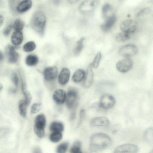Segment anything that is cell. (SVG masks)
<instances>
[{
    "label": "cell",
    "instance_id": "6da1fadb",
    "mask_svg": "<svg viewBox=\"0 0 153 153\" xmlns=\"http://www.w3.org/2000/svg\"><path fill=\"white\" fill-rule=\"evenodd\" d=\"M111 140L107 135L98 133L93 135L90 139L91 152H97L108 148L111 144Z\"/></svg>",
    "mask_w": 153,
    "mask_h": 153
},
{
    "label": "cell",
    "instance_id": "7a4b0ae2",
    "mask_svg": "<svg viewBox=\"0 0 153 153\" xmlns=\"http://www.w3.org/2000/svg\"><path fill=\"white\" fill-rule=\"evenodd\" d=\"M46 22V18L44 14L41 11H37L32 16L30 25L35 31L40 33L43 30Z\"/></svg>",
    "mask_w": 153,
    "mask_h": 153
},
{
    "label": "cell",
    "instance_id": "3957f363",
    "mask_svg": "<svg viewBox=\"0 0 153 153\" xmlns=\"http://www.w3.org/2000/svg\"><path fill=\"white\" fill-rule=\"evenodd\" d=\"M46 123V119L44 114H40L36 117L34 130L36 135L39 138H42L44 136Z\"/></svg>",
    "mask_w": 153,
    "mask_h": 153
},
{
    "label": "cell",
    "instance_id": "277c9868",
    "mask_svg": "<svg viewBox=\"0 0 153 153\" xmlns=\"http://www.w3.org/2000/svg\"><path fill=\"white\" fill-rule=\"evenodd\" d=\"M78 96V92L75 88L70 87L68 89L66 94V104L67 108L71 109L76 106V102Z\"/></svg>",
    "mask_w": 153,
    "mask_h": 153
},
{
    "label": "cell",
    "instance_id": "5b68a950",
    "mask_svg": "<svg viewBox=\"0 0 153 153\" xmlns=\"http://www.w3.org/2000/svg\"><path fill=\"white\" fill-rule=\"evenodd\" d=\"M138 23L136 21L128 19L124 20L120 23V28L123 31L129 34L134 32L137 29Z\"/></svg>",
    "mask_w": 153,
    "mask_h": 153
},
{
    "label": "cell",
    "instance_id": "8992f818",
    "mask_svg": "<svg viewBox=\"0 0 153 153\" xmlns=\"http://www.w3.org/2000/svg\"><path fill=\"white\" fill-rule=\"evenodd\" d=\"M100 1L97 0H87L80 5L79 9L81 12L87 13L92 11L98 5Z\"/></svg>",
    "mask_w": 153,
    "mask_h": 153
},
{
    "label": "cell",
    "instance_id": "52a82bcc",
    "mask_svg": "<svg viewBox=\"0 0 153 153\" xmlns=\"http://www.w3.org/2000/svg\"><path fill=\"white\" fill-rule=\"evenodd\" d=\"M138 52V49L135 45L128 44L122 47L119 50L120 54L123 57H128L136 54Z\"/></svg>",
    "mask_w": 153,
    "mask_h": 153
},
{
    "label": "cell",
    "instance_id": "ba28073f",
    "mask_svg": "<svg viewBox=\"0 0 153 153\" xmlns=\"http://www.w3.org/2000/svg\"><path fill=\"white\" fill-rule=\"evenodd\" d=\"M138 150V146L132 144H125L117 147L114 153H137Z\"/></svg>",
    "mask_w": 153,
    "mask_h": 153
},
{
    "label": "cell",
    "instance_id": "9c48e42d",
    "mask_svg": "<svg viewBox=\"0 0 153 153\" xmlns=\"http://www.w3.org/2000/svg\"><path fill=\"white\" fill-rule=\"evenodd\" d=\"M133 65L132 60L128 58H125L118 61L116 67L117 70L122 73H125L129 71Z\"/></svg>",
    "mask_w": 153,
    "mask_h": 153
},
{
    "label": "cell",
    "instance_id": "30bf717a",
    "mask_svg": "<svg viewBox=\"0 0 153 153\" xmlns=\"http://www.w3.org/2000/svg\"><path fill=\"white\" fill-rule=\"evenodd\" d=\"M115 103L114 97L108 94H104L101 97L100 105L102 108L108 109L113 107Z\"/></svg>",
    "mask_w": 153,
    "mask_h": 153
},
{
    "label": "cell",
    "instance_id": "8fae6325",
    "mask_svg": "<svg viewBox=\"0 0 153 153\" xmlns=\"http://www.w3.org/2000/svg\"><path fill=\"white\" fill-rule=\"evenodd\" d=\"M5 52L9 62L14 63L17 61L19 54L16 51L13 46L10 45H7L6 48Z\"/></svg>",
    "mask_w": 153,
    "mask_h": 153
},
{
    "label": "cell",
    "instance_id": "7c38bea8",
    "mask_svg": "<svg viewBox=\"0 0 153 153\" xmlns=\"http://www.w3.org/2000/svg\"><path fill=\"white\" fill-rule=\"evenodd\" d=\"M58 69L55 66L49 67L45 68L43 71L44 78L47 81L54 80L57 76Z\"/></svg>",
    "mask_w": 153,
    "mask_h": 153
},
{
    "label": "cell",
    "instance_id": "4fadbf2b",
    "mask_svg": "<svg viewBox=\"0 0 153 153\" xmlns=\"http://www.w3.org/2000/svg\"><path fill=\"white\" fill-rule=\"evenodd\" d=\"M116 19V16L114 14H111L101 24L100 27L101 30L104 32H107L110 30L115 23Z\"/></svg>",
    "mask_w": 153,
    "mask_h": 153
},
{
    "label": "cell",
    "instance_id": "5bb4252c",
    "mask_svg": "<svg viewBox=\"0 0 153 153\" xmlns=\"http://www.w3.org/2000/svg\"><path fill=\"white\" fill-rule=\"evenodd\" d=\"M66 93L65 91L62 89L56 90L53 95V99L57 104L61 105L66 100Z\"/></svg>",
    "mask_w": 153,
    "mask_h": 153
},
{
    "label": "cell",
    "instance_id": "9a60e30c",
    "mask_svg": "<svg viewBox=\"0 0 153 153\" xmlns=\"http://www.w3.org/2000/svg\"><path fill=\"white\" fill-rule=\"evenodd\" d=\"M92 63L90 64L87 68V73L83 82V86L86 88L90 87L92 85L93 79L94 74Z\"/></svg>",
    "mask_w": 153,
    "mask_h": 153
},
{
    "label": "cell",
    "instance_id": "2e32d148",
    "mask_svg": "<svg viewBox=\"0 0 153 153\" xmlns=\"http://www.w3.org/2000/svg\"><path fill=\"white\" fill-rule=\"evenodd\" d=\"M70 73L69 69L64 67L61 70L58 77L59 83L62 85L66 84L68 82Z\"/></svg>",
    "mask_w": 153,
    "mask_h": 153
},
{
    "label": "cell",
    "instance_id": "e0dca14e",
    "mask_svg": "<svg viewBox=\"0 0 153 153\" xmlns=\"http://www.w3.org/2000/svg\"><path fill=\"white\" fill-rule=\"evenodd\" d=\"M109 123L108 119L103 116L94 118L90 122V125L92 127L107 126L109 125Z\"/></svg>",
    "mask_w": 153,
    "mask_h": 153
},
{
    "label": "cell",
    "instance_id": "ac0fdd59",
    "mask_svg": "<svg viewBox=\"0 0 153 153\" xmlns=\"http://www.w3.org/2000/svg\"><path fill=\"white\" fill-rule=\"evenodd\" d=\"M32 1L30 0H23L21 1L16 7V10L19 13H23L28 10L31 7Z\"/></svg>",
    "mask_w": 153,
    "mask_h": 153
},
{
    "label": "cell",
    "instance_id": "d6986e66",
    "mask_svg": "<svg viewBox=\"0 0 153 153\" xmlns=\"http://www.w3.org/2000/svg\"><path fill=\"white\" fill-rule=\"evenodd\" d=\"M23 39V35L21 31H15L12 35L11 41L12 44L15 45L20 44Z\"/></svg>",
    "mask_w": 153,
    "mask_h": 153
},
{
    "label": "cell",
    "instance_id": "ffe728a7",
    "mask_svg": "<svg viewBox=\"0 0 153 153\" xmlns=\"http://www.w3.org/2000/svg\"><path fill=\"white\" fill-rule=\"evenodd\" d=\"M85 73L82 69H79L76 70L74 73L72 79L75 82H79L82 81L84 78Z\"/></svg>",
    "mask_w": 153,
    "mask_h": 153
},
{
    "label": "cell",
    "instance_id": "44dd1931",
    "mask_svg": "<svg viewBox=\"0 0 153 153\" xmlns=\"http://www.w3.org/2000/svg\"><path fill=\"white\" fill-rule=\"evenodd\" d=\"M50 129L53 132H62L64 129V126L63 123L60 122L54 121L50 124Z\"/></svg>",
    "mask_w": 153,
    "mask_h": 153
},
{
    "label": "cell",
    "instance_id": "7402d4cb",
    "mask_svg": "<svg viewBox=\"0 0 153 153\" xmlns=\"http://www.w3.org/2000/svg\"><path fill=\"white\" fill-rule=\"evenodd\" d=\"M38 60V58L36 55L30 54L27 56L25 59V62L28 66H34L37 64Z\"/></svg>",
    "mask_w": 153,
    "mask_h": 153
},
{
    "label": "cell",
    "instance_id": "603a6c76",
    "mask_svg": "<svg viewBox=\"0 0 153 153\" xmlns=\"http://www.w3.org/2000/svg\"><path fill=\"white\" fill-rule=\"evenodd\" d=\"M27 106L24 100H21L19 101L18 104L19 112L20 115L23 117L26 116Z\"/></svg>",
    "mask_w": 153,
    "mask_h": 153
},
{
    "label": "cell",
    "instance_id": "cb8c5ba5",
    "mask_svg": "<svg viewBox=\"0 0 153 153\" xmlns=\"http://www.w3.org/2000/svg\"><path fill=\"white\" fill-rule=\"evenodd\" d=\"M130 37V34L122 31L118 33L116 36L115 38L118 42H123L128 40Z\"/></svg>",
    "mask_w": 153,
    "mask_h": 153
},
{
    "label": "cell",
    "instance_id": "d4e9b609",
    "mask_svg": "<svg viewBox=\"0 0 153 153\" xmlns=\"http://www.w3.org/2000/svg\"><path fill=\"white\" fill-rule=\"evenodd\" d=\"M85 39L84 37L81 38L76 42V45L74 50V53L76 55H79L83 48V42Z\"/></svg>",
    "mask_w": 153,
    "mask_h": 153
},
{
    "label": "cell",
    "instance_id": "484cf974",
    "mask_svg": "<svg viewBox=\"0 0 153 153\" xmlns=\"http://www.w3.org/2000/svg\"><path fill=\"white\" fill-rule=\"evenodd\" d=\"M144 138L147 142L150 144H153V128L147 129L144 134Z\"/></svg>",
    "mask_w": 153,
    "mask_h": 153
},
{
    "label": "cell",
    "instance_id": "4316f807",
    "mask_svg": "<svg viewBox=\"0 0 153 153\" xmlns=\"http://www.w3.org/2000/svg\"><path fill=\"white\" fill-rule=\"evenodd\" d=\"M62 134L61 132H53L50 136L49 139L53 143H57L60 141L62 138Z\"/></svg>",
    "mask_w": 153,
    "mask_h": 153
},
{
    "label": "cell",
    "instance_id": "83f0119b",
    "mask_svg": "<svg viewBox=\"0 0 153 153\" xmlns=\"http://www.w3.org/2000/svg\"><path fill=\"white\" fill-rule=\"evenodd\" d=\"M112 9L111 6L109 3L104 4L102 7V12L103 17L106 18L108 16L109 12L111 11Z\"/></svg>",
    "mask_w": 153,
    "mask_h": 153
},
{
    "label": "cell",
    "instance_id": "f1b7e54d",
    "mask_svg": "<svg viewBox=\"0 0 153 153\" xmlns=\"http://www.w3.org/2000/svg\"><path fill=\"white\" fill-rule=\"evenodd\" d=\"M36 45L33 41H30L26 43L23 46V50L26 52H30L33 51L36 48Z\"/></svg>",
    "mask_w": 153,
    "mask_h": 153
},
{
    "label": "cell",
    "instance_id": "f546056e",
    "mask_svg": "<svg viewBox=\"0 0 153 153\" xmlns=\"http://www.w3.org/2000/svg\"><path fill=\"white\" fill-rule=\"evenodd\" d=\"M24 25L25 23L23 20L17 19L14 21L13 26L15 31H21L23 29Z\"/></svg>",
    "mask_w": 153,
    "mask_h": 153
},
{
    "label": "cell",
    "instance_id": "4dcf8cb0",
    "mask_svg": "<svg viewBox=\"0 0 153 153\" xmlns=\"http://www.w3.org/2000/svg\"><path fill=\"white\" fill-rule=\"evenodd\" d=\"M70 153H83L81 150V143L80 141L75 142L71 148Z\"/></svg>",
    "mask_w": 153,
    "mask_h": 153
},
{
    "label": "cell",
    "instance_id": "1f68e13d",
    "mask_svg": "<svg viewBox=\"0 0 153 153\" xmlns=\"http://www.w3.org/2000/svg\"><path fill=\"white\" fill-rule=\"evenodd\" d=\"M68 146L69 143L67 142H64L60 144L57 147L56 153H66Z\"/></svg>",
    "mask_w": 153,
    "mask_h": 153
},
{
    "label": "cell",
    "instance_id": "d6a6232c",
    "mask_svg": "<svg viewBox=\"0 0 153 153\" xmlns=\"http://www.w3.org/2000/svg\"><path fill=\"white\" fill-rule=\"evenodd\" d=\"M42 103L41 102L35 103L33 104L30 108V112L32 114L37 113L42 108Z\"/></svg>",
    "mask_w": 153,
    "mask_h": 153
},
{
    "label": "cell",
    "instance_id": "836d02e7",
    "mask_svg": "<svg viewBox=\"0 0 153 153\" xmlns=\"http://www.w3.org/2000/svg\"><path fill=\"white\" fill-rule=\"evenodd\" d=\"M101 54L100 52H99L97 53L93 62L92 63L93 68H96L98 67L101 58Z\"/></svg>",
    "mask_w": 153,
    "mask_h": 153
},
{
    "label": "cell",
    "instance_id": "e575fe53",
    "mask_svg": "<svg viewBox=\"0 0 153 153\" xmlns=\"http://www.w3.org/2000/svg\"><path fill=\"white\" fill-rule=\"evenodd\" d=\"M23 94L25 96V100H24L28 106L31 101L32 98V96L30 93L27 91Z\"/></svg>",
    "mask_w": 153,
    "mask_h": 153
},
{
    "label": "cell",
    "instance_id": "d590c367",
    "mask_svg": "<svg viewBox=\"0 0 153 153\" xmlns=\"http://www.w3.org/2000/svg\"><path fill=\"white\" fill-rule=\"evenodd\" d=\"M11 80L16 87H17L19 83V78L17 74L16 73H13L11 76Z\"/></svg>",
    "mask_w": 153,
    "mask_h": 153
},
{
    "label": "cell",
    "instance_id": "8d00e7d4",
    "mask_svg": "<svg viewBox=\"0 0 153 153\" xmlns=\"http://www.w3.org/2000/svg\"><path fill=\"white\" fill-rule=\"evenodd\" d=\"M150 9L149 8H145L141 10L138 13L137 16H140L149 14L150 12Z\"/></svg>",
    "mask_w": 153,
    "mask_h": 153
},
{
    "label": "cell",
    "instance_id": "74e56055",
    "mask_svg": "<svg viewBox=\"0 0 153 153\" xmlns=\"http://www.w3.org/2000/svg\"><path fill=\"white\" fill-rule=\"evenodd\" d=\"M13 25H8L4 30L3 32L4 35L5 36H7L10 34L12 29Z\"/></svg>",
    "mask_w": 153,
    "mask_h": 153
},
{
    "label": "cell",
    "instance_id": "f35d334b",
    "mask_svg": "<svg viewBox=\"0 0 153 153\" xmlns=\"http://www.w3.org/2000/svg\"><path fill=\"white\" fill-rule=\"evenodd\" d=\"M21 88L23 94L27 91V87L26 82L25 80L21 77Z\"/></svg>",
    "mask_w": 153,
    "mask_h": 153
},
{
    "label": "cell",
    "instance_id": "ab89813d",
    "mask_svg": "<svg viewBox=\"0 0 153 153\" xmlns=\"http://www.w3.org/2000/svg\"><path fill=\"white\" fill-rule=\"evenodd\" d=\"M76 106L74 108V110H73L71 112L70 116V120H73L75 118L76 116V111L75 110V108H76Z\"/></svg>",
    "mask_w": 153,
    "mask_h": 153
},
{
    "label": "cell",
    "instance_id": "60d3db41",
    "mask_svg": "<svg viewBox=\"0 0 153 153\" xmlns=\"http://www.w3.org/2000/svg\"><path fill=\"white\" fill-rule=\"evenodd\" d=\"M85 114V110L84 109L81 110L80 112V122L84 117Z\"/></svg>",
    "mask_w": 153,
    "mask_h": 153
},
{
    "label": "cell",
    "instance_id": "b9f144b4",
    "mask_svg": "<svg viewBox=\"0 0 153 153\" xmlns=\"http://www.w3.org/2000/svg\"><path fill=\"white\" fill-rule=\"evenodd\" d=\"M33 153H42V152L40 148L36 147L34 149Z\"/></svg>",
    "mask_w": 153,
    "mask_h": 153
},
{
    "label": "cell",
    "instance_id": "7bdbcfd3",
    "mask_svg": "<svg viewBox=\"0 0 153 153\" xmlns=\"http://www.w3.org/2000/svg\"><path fill=\"white\" fill-rule=\"evenodd\" d=\"M0 61L1 62L3 59L4 55L1 51H0Z\"/></svg>",
    "mask_w": 153,
    "mask_h": 153
},
{
    "label": "cell",
    "instance_id": "ee69618b",
    "mask_svg": "<svg viewBox=\"0 0 153 153\" xmlns=\"http://www.w3.org/2000/svg\"><path fill=\"white\" fill-rule=\"evenodd\" d=\"M4 20V19L3 17L1 16L0 15V26H1L3 24Z\"/></svg>",
    "mask_w": 153,
    "mask_h": 153
},
{
    "label": "cell",
    "instance_id": "f6af8a7d",
    "mask_svg": "<svg viewBox=\"0 0 153 153\" xmlns=\"http://www.w3.org/2000/svg\"><path fill=\"white\" fill-rule=\"evenodd\" d=\"M77 1H78V0H72V1H69L71 3H75Z\"/></svg>",
    "mask_w": 153,
    "mask_h": 153
},
{
    "label": "cell",
    "instance_id": "bcb514c9",
    "mask_svg": "<svg viewBox=\"0 0 153 153\" xmlns=\"http://www.w3.org/2000/svg\"><path fill=\"white\" fill-rule=\"evenodd\" d=\"M2 88V86L1 85V84L0 86V89L1 90Z\"/></svg>",
    "mask_w": 153,
    "mask_h": 153
},
{
    "label": "cell",
    "instance_id": "7dc6e473",
    "mask_svg": "<svg viewBox=\"0 0 153 153\" xmlns=\"http://www.w3.org/2000/svg\"><path fill=\"white\" fill-rule=\"evenodd\" d=\"M149 153H153V149H152Z\"/></svg>",
    "mask_w": 153,
    "mask_h": 153
}]
</instances>
